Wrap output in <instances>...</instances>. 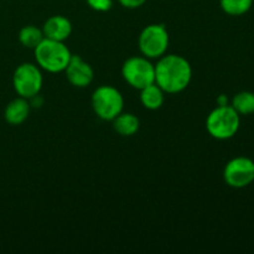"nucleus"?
I'll return each mask as SVG.
<instances>
[{
  "label": "nucleus",
  "instance_id": "f257e3e1",
  "mask_svg": "<svg viewBox=\"0 0 254 254\" xmlns=\"http://www.w3.org/2000/svg\"><path fill=\"white\" fill-rule=\"evenodd\" d=\"M192 78V67L180 55H164L155 64V83L168 94L185 91Z\"/></svg>",
  "mask_w": 254,
  "mask_h": 254
},
{
  "label": "nucleus",
  "instance_id": "f03ea898",
  "mask_svg": "<svg viewBox=\"0 0 254 254\" xmlns=\"http://www.w3.org/2000/svg\"><path fill=\"white\" fill-rule=\"evenodd\" d=\"M37 66L50 73H60L66 69L72 54L64 42L45 37L34 49Z\"/></svg>",
  "mask_w": 254,
  "mask_h": 254
},
{
  "label": "nucleus",
  "instance_id": "ddd939ff",
  "mask_svg": "<svg viewBox=\"0 0 254 254\" xmlns=\"http://www.w3.org/2000/svg\"><path fill=\"white\" fill-rule=\"evenodd\" d=\"M112 122H113L114 130L122 136H133L134 134L138 133L140 128V121L133 113L122 112Z\"/></svg>",
  "mask_w": 254,
  "mask_h": 254
},
{
  "label": "nucleus",
  "instance_id": "423d86ee",
  "mask_svg": "<svg viewBox=\"0 0 254 254\" xmlns=\"http://www.w3.org/2000/svg\"><path fill=\"white\" fill-rule=\"evenodd\" d=\"M122 76L129 86L140 91L155 82V64L145 56H131L122 66Z\"/></svg>",
  "mask_w": 254,
  "mask_h": 254
},
{
  "label": "nucleus",
  "instance_id": "9d476101",
  "mask_svg": "<svg viewBox=\"0 0 254 254\" xmlns=\"http://www.w3.org/2000/svg\"><path fill=\"white\" fill-rule=\"evenodd\" d=\"M46 39L56 40V41L64 42L72 34V24L67 17L62 15H54L45 21L42 26Z\"/></svg>",
  "mask_w": 254,
  "mask_h": 254
},
{
  "label": "nucleus",
  "instance_id": "1a4fd4ad",
  "mask_svg": "<svg viewBox=\"0 0 254 254\" xmlns=\"http://www.w3.org/2000/svg\"><path fill=\"white\" fill-rule=\"evenodd\" d=\"M64 73L67 81L77 88H84L89 86L94 78V71L91 64L77 55H72L64 69Z\"/></svg>",
  "mask_w": 254,
  "mask_h": 254
},
{
  "label": "nucleus",
  "instance_id": "f8f14e48",
  "mask_svg": "<svg viewBox=\"0 0 254 254\" xmlns=\"http://www.w3.org/2000/svg\"><path fill=\"white\" fill-rule=\"evenodd\" d=\"M165 101V92L154 82L140 89V102L144 108L149 111H158Z\"/></svg>",
  "mask_w": 254,
  "mask_h": 254
},
{
  "label": "nucleus",
  "instance_id": "7ed1b4c3",
  "mask_svg": "<svg viewBox=\"0 0 254 254\" xmlns=\"http://www.w3.org/2000/svg\"><path fill=\"white\" fill-rule=\"evenodd\" d=\"M241 116L228 104L218 106L206 118V130L217 140H228L238 133Z\"/></svg>",
  "mask_w": 254,
  "mask_h": 254
},
{
  "label": "nucleus",
  "instance_id": "39448f33",
  "mask_svg": "<svg viewBox=\"0 0 254 254\" xmlns=\"http://www.w3.org/2000/svg\"><path fill=\"white\" fill-rule=\"evenodd\" d=\"M170 36L163 24H150L141 30L138 39L141 55L150 60H158L166 54Z\"/></svg>",
  "mask_w": 254,
  "mask_h": 254
},
{
  "label": "nucleus",
  "instance_id": "6ab92c4d",
  "mask_svg": "<svg viewBox=\"0 0 254 254\" xmlns=\"http://www.w3.org/2000/svg\"><path fill=\"white\" fill-rule=\"evenodd\" d=\"M228 102H230V99L227 98V96H226V94H221V96H218V98H217L218 106H228Z\"/></svg>",
  "mask_w": 254,
  "mask_h": 254
},
{
  "label": "nucleus",
  "instance_id": "0eeeda50",
  "mask_svg": "<svg viewBox=\"0 0 254 254\" xmlns=\"http://www.w3.org/2000/svg\"><path fill=\"white\" fill-rule=\"evenodd\" d=\"M44 84L41 68L37 64H19L12 74V86L17 96L31 99L40 93Z\"/></svg>",
  "mask_w": 254,
  "mask_h": 254
},
{
  "label": "nucleus",
  "instance_id": "6e6552de",
  "mask_svg": "<svg viewBox=\"0 0 254 254\" xmlns=\"http://www.w3.org/2000/svg\"><path fill=\"white\" fill-rule=\"evenodd\" d=\"M223 180L232 189H245L254 181V161L247 156H236L226 164Z\"/></svg>",
  "mask_w": 254,
  "mask_h": 254
},
{
  "label": "nucleus",
  "instance_id": "4468645a",
  "mask_svg": "<svg viewBox=\"0 0 254 254\" xmlns=\"http://www.w3.org/2000/svg\"><path fill=\"white\" fill-rule=\"evenodd\" d=\"M230 106L240 116H251L254 113V93L251 91L238 92L232 97Z\"/></svg>",
  "mask_w": 254,
  "mask_h": 254
},
{
  "label": "nucleus",
  "instance_id": "a211bd4d",
  "mask_svg": "<svg viewBox=\"0 0 254 254\" xmlns=\"http://www.w3.org/2000/svg\"><path fill=\"white\" fill-rule=\"evenodd\" d=\"M118 2L126 9H138L145 4L146 0H118Z\"/></svg>",
  "mask_w": 254,
  "mask_h": 254
},
{
  "label": "nucleus",
  "instance_id": "9b49d317",
  "mask_svg": "<svg viewBox=\"0 0 254 254\" xmlns=\"http://www.w3.org/2000/svg\"><path fill=\"white\" fill-rule=\"evenodd\" d=\"M30 111H31V103L29 99L19 97L12 99L5 107L4 118L10 126H20L29 118Z\"/></svg>",
  "mask_w": 254,
  "mask_h": 254
},
{
  "label": "nucleus",
  "instance_id": "f3484780",
  "mask_svg": "<svg viewBox=\"0 0 254 254\" xmlns=\"http://www.w3.org/2000/svg\"><path fill=\"white\" fill-rule=\"evenodd\" d=\"M87 5L94 11L107 12L113 6V0H86Z\"/></svg>",
  "mask_w": 254,
  "mask_h": 254
},
{
  "label": "nucleus",
  "instance_id": "dca6fc26",
  "mask_svg": "<svg viewBox=\"0 0 254 254\" xmlns=\"http://www.w3.org/2000/svg\"><path fill=\"white\" fill-rule=\"evenodd\" d=\"M220 6L227 15L242 16L253 6V0H220Z\"/></svg>",
  "mask_w": 254,
  "mask_h": 254
},
{
  "label": "nucleus",
  "instance_id": "20e7f679",
  "mask_svg": "<svg viewBox=\"0 0 254 254\" xmlns=\"http://www.w3.org/2000/svg\"><path fill=\"white\" fill-rule=\"evenodd\" d=\"M92 108L102 121L112 122L123 112L124 98L119 89L113 86H99L92 94Z\"/></svg>",
  "mask_w": 254,
  "mask_h": 254
},
{
  "label": "nucleus",
  "instance_id": "2eb2a0df",
  "mask_svg": "<svg viewBox=\"0 0 254 254\" xmlns=\"http://www.w3.org/2000/svg\"><path fill=\"white\" fill-rule=\"evenodd\" d=\"M45 39V35L42 29H39L35 25H26L19 31V41L26 49L34 50L42 40Z\"/></svg>",
  "mask_w": 254,
  "mask_h": 254
}]
</instances>
